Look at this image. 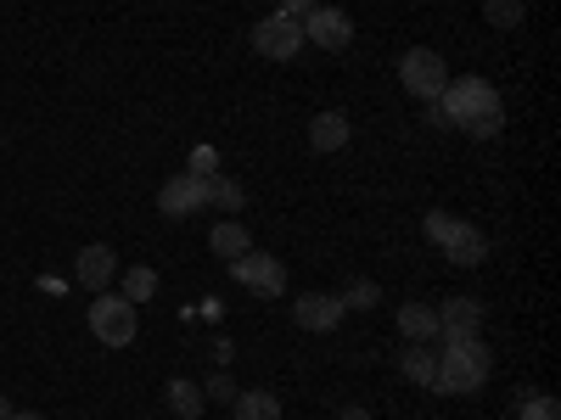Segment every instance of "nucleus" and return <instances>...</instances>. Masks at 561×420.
<instances>
[{"instance_id":"ddd939ff","label":"nucleus","mask_w":561,"mask_h":420,"mask_svg":"<svg viewBox=\"0 0 561 420\" xmlns=\"http://www.w3.org/2000/svg\"><path fill=\"white\" fill-rule=\"evenodd\" d=\"M399 370H404V382L433 387V382H438V342H410V348L399 353Z\"/></svg>"},{"instance_id":"9b49d317","label":"nucleus","mask_w":561,"mask_h":420,"mask_svg":"<svg viewBox=\"0 0 561 420\" xmlns=\"http://www.w3.org/2000/svg\"><path fill=\"white\" fill-rule=\"evenodd\" d=\"M293 319L304 325V331H337L343 298H332V292H304V298L293 303Z\"/></svg>"},{"instance_id":"7ed1b4c3","label":"nucleus","mask_w":561,"mask_h":420,"mask_svg":"<svg viewBox=\"0 0 561 420\" xmlns=\"http://www.w3.org/2000/svg\"><path fill=\"white\" fill-rule=\"evenodd\" d=\"M421 230H427L433 247H444V258H449L455 269H478V264L489 258V236H483L478 224L455 219V213H427V219H421Z\"/></svg>"},{"instance_id":"6ab92c4d","label":"nucleus","mask_w":561,"mask_h":420,"mask_svg":"<svg viewBox=\"0 0 561 420\" xmlns=\"http://www.w3.org/2000/svg\"><path fill=\"white\" fill-rule=\"evenodd\" d=\"M208 208H219V213H242L248 208V191L237 179H225V174H208Z\"/></svg>"},{"instance_id":"a878e982","label":"nucleus","mask_w":561,"mask_h":420,"mask_svg":"<svg viewBox=\"0 0 561 420\" xmlns=\"http://www.w3.org/2000/svg\"><path fill=\"white\" fill-rule=\"evenodd\" d=\"M314 7H320V0H280V18H298V23H304Z\"/></svg>"},{"instance_id":"a211bd4d","label":"nucleus","mask_w":561,"mask_h":420,"mask_svg":"<svg viewBox=\"0 0 561 420\" xmlns=\"http://www.w3.org/2000/svg\"><path fill=\"white\" fill-rule=\"evenodd\" d=\"M237 420H280V398L270 387H253V393H237Z\"/></svg>"},{"instance_id":"c756f323","label":"nucleus","mask_w":561,"mask_h":420,"mask_svg":"<svg viewBox=\"0 0 561 420\" xmlns=\"http://www.w3.org/2000/svg\"><path fill=\"white\" fill-rule=\"evenodd\" d=\"M337 420H370V415H365V409H343Z\"/></svg>"},{"instance_id":"0eeeda50","label":"nucleus","mask_w":561,"mask_h":420,"mask_svg":"<svg viewBox=\"0 0 561 420\" xmlns=\"http://www.w3.org/2000/svg\"><path fill=\"white\" fill-rule=\"evenodd\" d=\"M230 275H237L248 292H259V298H280V292H287V264L270 258V253H242V258H230Z\"/></svg>"},{"instance_id":"39448f33","label":"nucleus","mask_w":561,"mask_h":420,"mask_svg":"<svg viewBox=\"0 0 561 420\" xmlns=\"http://www.w3.org/2000/svg\"><path fill=\"white\" fill-rule=\"evenodd\" d=\"M399 84L410 90L415 102H438V96H444V84H449V68H444L438 51L415 45V51H404V62H399Z\"/></svg>"},{"instance_id":"7c9ffc66","label":"nucleus","mask_w":561,"mask_h":420,"mask_svg":"<svg viewBox=\"0 0 561 420\" xmlns=\"http://www.w3.org/2000/svg\"><path fill=\"white\" fill-rule=\"evenodd\" d=\"M12 420H45V415H28V409H18V415H12Z\"/></svg>"},{"instance_id":"f03ea898","label":"nucleus","mask_w":561,"mask_h":420,"mask_svg":"<svg viewBox=\"0 0 561 420\" xmlns=\"http://www.w3.org/2000/svg\"><path fill=\"white\" fill-rule=\"evenodd\" d=\"M438 342L444 348H438V382H433V393H478L489 382V364H494L483 337L478 331H444Z\"/></svg>"},{"instance_id":"f3484780","label":"nucleus","mask_w":561,"mask_h":420,"mask_svg":"<svg viewBox=\"0 0 561 420\" xmlns=\"http://www.w3.org/2000/svg\"><path fill=\"white\" fill-rule=\"evenodd\" d=\"M163 398H169V415H174V420H197V415H203V404H208L197 382H180V376L163 387Z\"/></svg>"},{"instance_id":"4468645a","label":"nucleus","mask_w":561,"mask_h":420,"mask_svg":"<svg viewBox=\"0 0 561 420\" xmlns=\"http://www.w3.org/2000/svg\"><path fill=\"white\" fill-rule=\"evenodd\" d=\"M399 331H404V342H438V308L433 303H404Z\"/></svg>"},{"instance_id":"412c9836","label":"nucleus","mask_w":561,"mask_h":420,"mask_svg":"<svg viewBox=\"0 0 561 420\" xmlns=\"http://www.w3.org/2000/svg\"><path fill=\"white\" fill-rule=\"evenodd\" d=\"M483 18H489L494 28H517V23L528 18V7H523V0H483Z\"/></svg>"},{"instance_id":"393cba45","label":"nucleus","mask_w":561,"mask_h":420,"mask_svg":"<svg viewBox=\"0 0 561 420\" xmlns=\"http://www.w3.org/2000/svg\"><path fill=\"white\" fill-rule=\"evenodd\" d=\"M214 168H219V158H214V147H197V152H192V168H185V174H197V179H208Z\"/></svg>"},{"instance_id":"aec40b11","label":"nucleus","mask_w":561,"mask_h":420,"mask_svg":"<svg viewBox=\"0 0 561 420\" xmlns=\"http://www.w3.org/2000/svg\"><path fill=\"white\" fill-rule=\"evenodd\" d=\"M152 292H158V269H147V264L124 269V298L129 303H152Z\"/></svg>"},{"instance_id":"6e6552de","label":"nucleus","mask_w":561,"mask_h":420,"mask_svg":"<svg viewBox=\"0 0 561 420\" xmlns=\"http://www.w3.org/2000/svg\"><path fill=\"white\" fill-rule=\"evenodd\" d=\"M304 39L320 45V51H348V39H354V18L343 7H314L304 18Z\"/></svg>"},{"instance_id":"bb28decb","label":"nucleus","mask_w":561,"mask_h":420,"mask_svg":"<svg viewBox=\"0 0 561 420\" xmlns=\"http://www.w3.org/2000/svg\"><path fill=\"white\" fill-rule=\"evenodd\" d=\"M421 124H433V129H449V124H444V107H438V102H421Z\"/></svg>"},{"instance_id":"f257e3e1","label":"nucleus","mask_w":561,"mask_h":420,"mask_svg":"<svg viewBox=\"0 0 561 420\" xmlns=\"http://www.w3.org/2000/svg\"><path fill=\"white\" fill-rule=\"evenodd\" d=\"M438 107H444V124L449 129H466V135H478V140H494L500 129H505V102H500V90L489 84V79H449L444 84V96H438Z\"/></svg>"},{"instance_id":"b1692460","label":"nucleus","mask_w":561,"mask_h":420,"mask_svg":"<svg viewBox=\"0 0 561 420\" xmlns=\"http://www.w3.org/2000/svg\"><path fill=\"white\" fill-rule=\"evenodd\" d=\"M237 393H242V387L230 382L225 370H214V376H208V387H203V398H214V404H237Z\"/></svg>"},{"instance_id":"423d86ee","label":"nucleus","mask_w":561,"mask_h":420,"mask_svg":"<svg viewBox=\"0 0 561 420\" xmlns=\"http://www.w3.org/2000/svg\"><path fill=\"white\" fill-rule=\"evenodd\" d=\"M253 51L259 57H270V62H293L298 51H304V23L298 18H264L259 28H253Z\"/></svg>"},{"instance_id":"9d476101","label":"nucleus","mask_w":561,"mask_h":420,"mask_svg":"<svg viewBox=\"0 0 561 420\" xmlns=\"http://www.w3.org/2000/svg\"><path fill=\"white\" fill-rule=\"evenodd\" d=\"M118 275V253L107 247V242H90V247H79V258H73V280L84 292H107V280Z\"/></svg>"},{"instance_id":"20e7f679","label":"nucleus","mask_w":561,"mask_h":420,"mask_svg":"<svg viewBox=\"0 0 561 420\" xmlns=\"http://www.w3.org/2000/svg\"><path fill=\"white\" fill-rule=\"evenodd\" d=\"M90 331H96L102 348H129L140 319H135V303L124 292H96V303H90Z\"/></svg>"},{"instance_id":"5701e85b","label":"nucleus","mask_w":561,"mask_h":420,"mask_svg":"<svg viewBox=\"0 0 561 420\" xmlns=\"http://www.w3.org/2000/svg\"><path fill=\"white\" fill-rule=\"evenodd\" d=\"M382 303V287L377 280H354V287L343 292V308H377Z\"/></svg>"},{"instance_id":"1a4fd4ad","label":"nucleus","mask_w":561,"mask_h":420,"mask_svg":"<svg viewBox=\"0 0 561 420\" xmlns=\"http://www.w3.org/2000/svg\"><path fill=\"white\" fill-rule=\"evenodd\" d=\"M203 208H208V179H197V174H174L158 191V213H169V219H192Z\"/></svg>"},{"instance_id":"dca6fc26","label":"nucleus","mask_w":561,"mask_h":420,"mask_svg":"<svg viewBox=\"0 0 561 420\" xmlns=\"http://www.w3.org/2000/svg\"><path fill=\"white\" fill-rule=\"evenodd\" d=\"M483 325V303L478 298H449V303H438V337L444 331H478Z\"/></svg>"},{"instance_id":"f8f14e48","label":"nucleus","mask_w":561,"mask_h":420,"mask_svg":"<svg viewBox=\"0 0 561 420\" xmlns=\"http://www.w3.org/2000/svg\"><path fill=\"white\" fill-rule=\"evenodd\" d=\"M348 135H354V124H348L343 113H314V118H309V147H314V152H343Z\"/></svg>"},{"instance_id":"c85d7f7f","label":"nucleus","mask_w":561,"mask_h":420,"mask_svg":"<svg viewBox=\"0 0 561 420\" xmlns=\"http://www.w3.org/2000/svg\"><path fill=\"white\" fill-rule=\"evenodd\" d=\"M12 415H18V409H12V398H7V393H0V420H12Z\"/></svg>"},{"instance_id":"2eb2a0df","label":"nucleus","mask_w":561,"mask_h":420,"mask_svg":"<svg viewBox=\"0 0 561 420\" xmlns=\"http://www.w3.org/2000/svg\"><path fill=\"white\" fill-rule=\"evenodd\" d=\"M208 253L214 258H242V253H253V236H248V224L242 219H225V224H214V236H208Z\"/></svg>"},{"instance_id":"cd10ccee","label":"nucleus","mask_w":561,"mask_h":420,"mask_svg":"<svg viewBox=\"0 0 561 420\" xmlns=\"http://www.w3.org/2000/svg\"><path fill=\"white\" fill-rule=\"evenodd\" d=\"M214 359H219V370H225L230 359H237V342H225V337H219V342H214Z\"/></svg>"},{"instance_id":"4be33fe9","label":"nucleus","mask_w":561,"mask_h":420,"mask_svg":"<svg viewBox=\"0 0 561 420\" xmlns=\"http://www.w3.org/2000/svg\"><path fill=\"white\" fill-rule=\"evenodd\" d=\"M517 420H561V404H556L550 393H528V398L517 404Z\"/></svg>"}]
</instances>
